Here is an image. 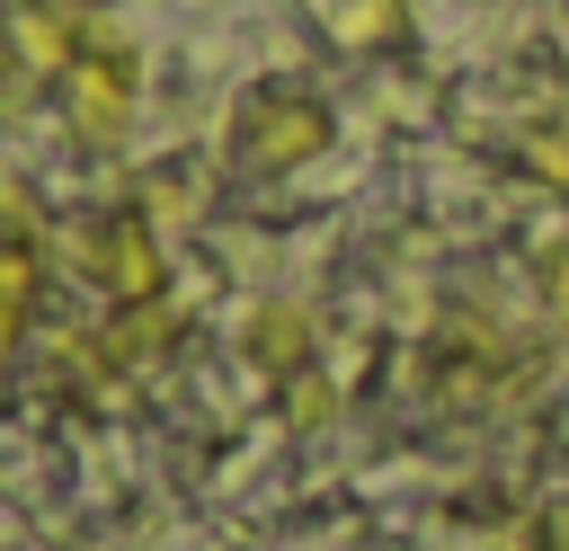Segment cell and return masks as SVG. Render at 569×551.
Returning <instances> with one entry per match:
<instances>
[{
    "label": "cell",
    "mask_w": 569,
    "mask_h": 551,
    "mask_svg": "<svg viewBox=\"0 0 569 551\" xmlns=\"http://www.w3.org/2000/svg\"><path fill=\"white\" fill-rule=\"evenodd\" d=\"M98 284L116 293V302H169V249H160V231L133 213V222H107L98 231Z\"/></svg>",
    "instance_id": "obj_3"
},
{
    "label": "cell",
    "mask_w": 569,
    "mask_h": 551,
    "mask_svg": "<svg viewBox=\"0 0 569 551\" xmlns=\"http://www.w3.org/2000/svg\"><path fill=\"white\" fill-rule=\"evenodd\" d=\"M329 133H338V116H329L320 89H302V80H267V89L240 98L231 151H240V169L284 178V169H311V160L329 151Z\"/></svg>",
    "instance_id": "obj_1"
},
{
    "label": "cell",
    "mask_w": 569,
    "mask_h": 551,
    "mask_svg": "<svg viewBox=\"0 0 569 551\" xmlns=\"http://www.w3.org/2000/svg\"><path fill=\"white\" fill-rule=\"evenodd\" d=\"M525 169H533L542 187H560V196H569V116H542V124L525 133Z\"/></svg>",
    "instance_id": "obj_7"
},
{
    "label": "cell",
    "mask_w": 569,
    "mask_h": 551,
    "mask_svg": "<svg viewBox=\"0 0 569 551\" xmlns=\"http://www.w3.org/2000/svg\"><path fill=\"white\" fill-rule=\"evenodd\" d=\"M533 293H542V302H551V311L569 320V231H560V240H551V249L533 258Z\"/></svg>",
    "instance_id": "obj_8"
},
{
    "label": "cell",
    "mask_w": 569,
    "mask_h": 551,
    "mask_svg": "<svg viewBox=\"0 0 569 551\" xmlns=\"http://www.w3.org/2000/svg\"><path fill=\"white\" fill-rule=\"evenodd\" d=\"M9 44H18L36 71H53V80L89 53V44H80V18H71V9H53V0H27V9L9 18Z\"/></svg>",
    "instance_id": "obj_5"
},
{
    "label": "cell",
    "mask_w": 569,
    "mask_h": 551,
    "mask_svg": "<svg viewBox=\"0 0 569 551\" xmlns=\"http://www.w3.org/2000/svg\"><path fill=\"white\" fill-rule=\"evenodd\" d=\"M284 409H293V427H329V409H338V400H329V382H320V373H293V382H284Z\"/></svg>",
    "instance_id": "obj_9"
},
{
    "label": "cell",
    "mask_w": 569,
    "mask_h": 551,
    "mask_svg": "<svg viewBox=\"0 0 569 551\" xmlns=\"http://www.w3.org/2000/svg\"><path fill=\"white\" fill-rule=\"evenodd\" d=\"M18 329H27V293H0V347H18Z\"/></svg>",
    "instance_id": "obj_10"
},
{
    "label": "cell",
    "mask_w": 569,
    "mask_h": 551,
    "mask_svg": "<svg viewBox=\"0 0 569 551\" xmlns=\"http://www.w3.org/2000/svg\"><path fill=\"white\" fill-rule=\"evenodd\" d=\"M409 27V0H329V36L347 53H391Z\"/></svg>",
    "instance_id": "obj_6"
},
{
    "label": "cell",
    "mask_w": 569,
    "mask_h": 551,
    "mask_svg": "<svg viewBox=\"0 0 569 551\" xmlns=\"http://www.w3.org/2000/svg\"><path fill=\"white\" fill-rule=\"evenodd\" d=\"M62 89H71V124H80L89 142H124V133H133L142 71H133V53H124V44H89V53L62 71Z\"/></svg>",
    "instance_id": "obj_2"
},
{
    "label": "cell",
    "mask_w": 569,
    "mask_h": 551,
    "mask_svg": "<svg viewBox=\"0 0 569 551\" xmlns=\"http://www.w3.org/2000/svg\"><path fill=\"white\" fill-rule=\"evenodd\" d=\"M240 355H249L267 382H293V373H311L320 329H311V311H302V302L267 293V302H249V320H240Z\"/></svg>",
    "instance_id": "obj_4"
},
{
    "label": "cell",
    "mask_w": 569,
    "mask_h": 551,
    "mask_svg": "<svg viewBox=\"0 0 569 551\" xmlns=\"http://www.w3.org/2000/svg\"><path fill=\"white\" fill-rule=\"evenodd\" d=\"M507 551H569V542H560V533H516Z\"/></svg>",
    "instance_id": "obj_11"
}]
</instances>
